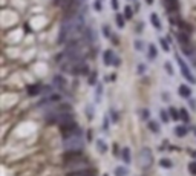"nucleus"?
I'll return each mask as SVG.
<instances>
[{"instance_id": "nucleus-15", "label": "nucleus", "mask_w": 196, "mask_h": 176, "mask_svg": "<svg viewBox=\"0 0 196 176\" xmlns=\"http://www.w3.org/2000/svg\"><path fill=\"white\" fill-rule=\"evenodd\" d=\"M147 127L153 132V133H159V124L156 123V121H153V120H149L147 121Z\"/></svg>"}, {"instance_id": "nucleus-14", "label": "nucleus", "mask_w": 196, "mask_h": 176, "mask_svg": "<svg viewBox=\"0 0 196 176\" xmlns=\"http://www.w3.org/2000/svg\"><path fill=\"white\" fill-rule=\"evenodd\" d=\"M150 22H152V25H153V28H156V29H161V20H159V17H158V14H152L150 16Z\"/></svg>"}, {"instance_id": "nucleus-45", "label": "nucleus", "mask_w": 196, "mask_h": 176, "mask_svg": "<svg viewBox=\"0 0 196 176\" xmlns=\"http://www.w3.org/2000/svg\"><path fill=\"white\" fill-rule=\"evenodd\" d=\"M130 2H136V0H130Z\"/></svg>"}, {"instance_id": "nucleus-32", "label": "nucleus", "mask_w": 196, "mask_h": 176, "mask_svg": "<svg viewBox=\"0 0 196 176\" xmlns=\"http://www.w3.org/2000/svg\"><path fill=\"white\" fill-rule=\"evenodd\" d=\"M135 48H136V51H143V41L141 40H135Z\"/></svg>"}, {"instance_id": "nucleus-6", "label": "nucleus", "mask_w": 196, "mask_h": 176, "mask_svg": "<svg viewBox=\"0 0 196 176\" xmlns=\"http://www.w3.org/2000/svg\"><path fill=\"white\" fill-rule=\"evenodd\" d=\"M26 92H28V95L29 97H37L40 92H42V84H29L28 87H26Z\"/></svg>"}, {"instance_id": "nucleus-30", "label": "nucleus", "mask_w": 196, "mask_h": 176, "mask_svg": "<svg viewBox=\"0 0 196 176\" xmlns=\"http://www.w3.org/2000/svg\"><path fill=\"white\" fill-rule=\"evenodd\" d=\"M103 32H104V37H106V38H111V37H112V32H111V29H109L107 25L103 26Z\"/></svg>"}, {"instance_id": "nucleus-23", "label": "nucleus", "mask_w": 196, "mask_h": 176, "mask_svg": "<svg viewBox=\"0 0 196 176\" xmlns=\"http://www.w3.org/2000/svg\"><path fill=\"white\" fill-rule=\"evenodd\" d=\"M188 173H190L191 176H196V161H191V162L188 164Z\"/></svg>"}, {"instance_id": "nucleus-28", "label": "nucleus", "mask_w": 196, "mask_h": 176, "mask_svg": "<svg viewBox=\"0 0 196 176\" xmlns=\"http://www.w3.org/2000/svg\"><path fill=\"white\" fill-rule=\"evenodd\" d=\"M89 84H90V86L98 84V83H96V72H92V74L89 75Z\"/></svg>"}, {"instance_id": "nucleus-5", "label": "nucleus", "mask_w": 196, "mask_h": 176, "mask_svg": "<svg viewBox=\"0 0 196 176\" xmlns=\"http://www.w3.org/2000/svg\"><path fill=\"white\" fill-rule=\"evenodd\" d=\"M162 3H164V8L167 9V13H170V14H178V11H179L178 0H162Z\"/></svg>"}, {"instance_id": "nucleus-9", "label": "nucleus", "mask_w": 196, "mask_h": 176, "mask_svg": "<svg viewBox=\"0 0 196 176\" xmlns=\"http://www.w3.org/2000/svg\"><path fill=\"white\" fill-rule=\"evenodd\" d=\"M54 84L57 86V87H60V89H64L66 87V78L63 77V75H55L54 77Z\"/></svg>"}, {"instance_id": "nucleus-8", "label": "nucleus", "mask_w": 196, "mask_h": 176, "mask_svg": "<svg viewBox=\"0 0 196 176\" xmlns=\"http://www.w3.org/2000/svg\"><path fill=\"white\" fill-rule=\"evenodd\" d=\"M114 58H115V55H114V51H111V49L104 51L103 60H104V64H106V66H111V64L114 63Z\"/></svg>"}, {"instance_id": "nucleus-13", "label": "nucleus", "mask_w": 196, "mask_h": 176, "mask_svg": "<svg viewBox=\"0 0 196 176\" xmlns=\"http://www.w3.org/2000/svg\"><path fill=\"white\" fill-rule=\"evenodd\" d=\"M96 150L100 153H106L107 152V144L103 139H96Z\"/></svg>"}, {"instance_id": "nucleus-17", "label": "nucleus", "mask_w": 196, "mask_h": 176, "mask_svg": "<svg viewBox=\"0 0 196 176\" xmlns=\"http://www.w3.org/2000/svg\"><path fill=\"white\" fill-rule=\"evenodd\" d=\"M169 115H170V118H172L173 121H178V120H181V117H179V112H178V109H176V107H170V109H169Z\"/></svg>"}, {"instance_id": "nucleus-41", "label": "nucleus", "mask_w": 196, "mask_h": 176, "mask_svg": "<svg viewBox=\"0 0 196 176\" xmlns=\"http://www.w3.org/2000/svg\"><path fill=\"white\" fill-rule=\"evenodd\" d=\"M162 100H164V101H169V94H167V92L162 94Z\"/></svg>"}, {"instance_id": "nucleus-11", "label": "nucleus", "mask_w": 196, "mask_h": 176, "mask_svg": "<svg viewBox=\"0 0 196 176\" xmlns=\"http://www.w3.org/2000/svg\"><path fill=\"white\" fill-rule=\"evenodd\" d=\"M187 133H188V130H187L185 126H176V127H175V135H176L178 138H184Z\"/></svg>"}, {"instance_id": "nucleus-25", "label": "nucleus", "mask_w": 196, "mask_h": 176, "mask_svg": "<svg viewBox=\"0 0 196 176\" xmlns=\"http://www.w3.org/2000/svg\"><path fill=\"white\" fill-rule=\"evenodd\" d=\"M124 16H126V19H132L133 17V9L130 6H126L124 8Z\"/></svg>"}, {"instance_id": "nucleus-42", "label": "nucleus", "mask_w": 196, "mask_h": 176, "mask_svg": "<svg viewBox=\"0 0 196 176\" xmlns=\"http://www.w3.org/2000/svg\"><path fill=\"white\" fill-rule=\"evenodd\" d=\"M190 106L193 107V110H196V103H194L193 100H190Z\"/></svg>"}, {"instance_id": "nucleus-16", "label": "nucleus", "mask_w": 196, "mask_h": 176, "mask_svg": "<svg viewBox=\"0 0 196 176\" xmlns=\"http://www.w3.org/2000/svg\"><path fill=\"white\" fill-rule=\"evenodd\" d=\"M115 176H127L129 174V170H127V167H123V165H120V167H117L115 168Z\"/></svg>"}, {"instance_id": "nucleus-2", "label": "nucleus", "mask_w": 196, "mask_h": 176, "mask_svg": "<svg viewBox=\"0 0 196 176\" xmlns=\"http://www.w3.org/2000/svg\"><path fill=\"white\" fill-rule=\"evenodd\" d=\"M83 145H84V141H83L81 129H78V132L74 133L72 136L63 139V147H64L66 152H69V150H83Z\"/></svg>"}, {"instance_id": "nucleus-19", "label": "nucleus", "mask_w": 196, "mask_h": 176, "mask_svg": "<svg viewBox=\"0 0 196 176\" xmlns=\"http://www.w3.org/2000/svg\"><path fill=\"white\" fill-rule=\"evenodd\" d=\"M159 165L164 167V168H172V167H173V162H172L170 159H165V158H164V159H159Z\"/></svg>"}, {"instance_id": "nucleus-31", "label": "nucleus", "mask_w": 196, "mask_h": 176, "mask_svg": "<svg viewBox=\"0 0 196 176\" xmlns=\"http://www.w3.org/2000/svg\"><path fill=\"white\" fill-rule=\"evenodd\" d=\"M159 41H161V45H162V49H164L165 52H169V51H170V46H169V43H167L164 38H159Z\"/></svg>"}, {"instance_id": "nucleus-24", "label": "nucleus", "mask_w": 196, "mask_h": 176, "mask_svg": "<svg viewBox=\"0 0 196 176\" xmlns=\"http://www.w3.org/2000/svg\"><path fill=\"white\" fill-rule=\"evenodd\" d=\"M179 28H181V31H184V32H191V26L190 25H187L185 22H181V25H179Z\"/></svg>"}, {"instance_id": "nucleus-44", "label": "nucleus", "mask_w": 196, "mask_h": 176, "mask_svg": "<svg viewBox=\"0 0 196 176\" xmlns=\"http://www.w3.org/2000/svg\"><path fill=\"white\" fill-rule=\"evenodd\" d=\"M194 135H196V127H194Z\"/></svg>"}, {"instance_id": "nucleus-26", "label": "nucleus", "mask_w": 196, "mask_h": 176, "mask_svg": "<svg viewBox=\"0 0 196 176\" xmlns=\"http://www.w3.org/2000/svg\"><path fill=\"white\" fill-rule=\"evenodd\" d=\"M109 113H111V117H112V123H115V124H117V123H118V120H120V118H118L117 110H115V109H111V110H109Z\"/></svg>"}, {"instance_id": "nucleus-37", "label": "nucleus", "mask_w": 196, "mask_h": 176, "mask_svg": "<svg viewBox=\"0 0 196 176\" xmlns=\"http://www.w3.org/2000/svg\"><path fill=\"white\" fill-rule=\"evenodd\" d=\"M112 8L115 11H118V0H112Z\"/></svg>"}, {"instance_id": "nucleus-33", "label": "nucleus", "mask_w": 196, "mask_h": 176, "mask_svg": "<svg viewBox=\"0 0 196 176\" xmlns=\"http://www.w3.org/2000/svg\"><path fill=\"white\" fill-rule=\"evenodd\" d=\"M165 70H167V74H169V75H173V67H172V64H170V63H165Z\"/></svg>"}, {"instance_id": "nucleus-1", "label": "nucleus", "mask_w": 196, "mask_h": 176, "mask_svg": "<svg viewBox=\"0 0 196 176\" xmlns=\"http://www.w3.org/2000/svg\"><path fill=\"white\" fill-rule=\"evenodd\" d=\"M84 32V19L78 13L71 17H64L61 25H60V32H58V43H66L71 40L78 38V35Z\"/></svg>"}, {"instance_id": "nucleus-38", "label": "nucleus", "mask_w": 196, "mask_h": 176, "mask_svg": "<svg viewBox=\"0 0 196 176\" xmlns=\"http://www.w3.org/2000/svg\"><path fill=\"white\" fill-rule=\"evenodd\" d=\"M120 63H121V61H120V57H115L112 64H114V66H120Z\"/></svg>"}, {"instance_id": "nucleus-10", "label": "nucleus", "mask_w": 196, "mask_h": 176, "mask_svg": "<svg viewBox=\"0 0 196 176\" xmlns=\"http://www.w3.org/2000/svg\"><path fill=\"white\" fill-rule=\"evenodd\" d=\"M121 159L126 162V164H130L132 162V156H130V149L129 147H124L121 150Z\"/></svg>"}, {"instance_id": "nucleus-36", "label": "nucleus", "mask_w": 196, "mask_h": 176, "mask_svg": "<svg viewBox=\"0 0 196 176\" xmlns=\"http://www.w3.org/2000/svg\"><path fill=\"white\" fill-rule=\"evenodd\" d=\"M144 70H146V67H144V64H140V66H138V74L141 75V74H144Z\"/></svg>"}, {"instance_id": "nucleus-7", "label": "nucleus", "mask_w": 196, "mask_h": 176, "mask_svg": "<svg viewBox=\"0 0 196 176\" xmlns=\"http://www.w3.org/2000/svg\"><path fill=\"white\" fill-rule=\"evenodd\" d=\"M178 92H179V97H182V98H190L191 97V89L187 84H181L178 87Z\"/></svg>"}, {"instance_id": "nucleus-34", "label": "nucleus", "mask_w": 196, "mask_h": 176, "mask_svg": "<svg viewBox=\"0 0 196 176\" xmlns=\"http://www.w3.org/2000/svg\"><path fill=\"white\" fill-rule=\"evenodd\" d=\"M149 117H150V112H149L147 109H144V110H143V118H144V120H147Z\"/></svg>"}, {"instance_id": "nucleus-4", "label": "nucleus", "mask_w": 196, "mask_h": 176, "mask_svg": "<svg viewBox=\"0 0 196 176\" xmlns=\"http://www.w3.org/2000/svg\"><path fill=\"white\" fill-rule=\"evenodd\" d=\"M141 167L143 168H147V167H150L152 165V162H153V156H152V152L149 150V149H143L141 150Z\"/></svg>"}, {"instance_id": "nucleus-21", "label": "nucleus", "mask_w": 196, "mask_h": 176, "mask_svg": "<svg viewBox=\"0 0 196 176\" xmlns=\"http://www.w3.org/2000/svg\"><path fill=\"white\" fill-rule=\"evenodd\" d=\"M155 57H156V48L155 45H149V58L155 60Z\"/></svg>"}, {"instance_id": "nucleus-22", "label": "nucleus", "mask_w": 196, "mask_h": 176, "mask_svg": "<svg viewBox=\"0 0 196 176\" xmlns=\"http://www.w3.org/2000/svg\"><path fill=\"white\" fill-rule=\"evenodd\" d=\"M126 20H124V17H123V14H117V26L118 28H124V23Z\"/></svg>"}, {"instance_id": "nucleus-39", "label": "nucleus", "mask_w": 196, "mask_h": 176, "mask_svg": "<svg viewBox=\"0 0 196 176\" xmlns=\"http://www.w3.org/2000/svg\"><path fill=\"white\" fill-rule=\"evenodd\" d=\"M86 112H87V117H89V118H92V107H90V106L86 109Z\"/></svg>"}, {"instance_id": "nucleus-43", "label": "nucleus", "mask_w": 196, "mask_h": 176, "mask_svg": "<svg viewBox=\"0 0 196 176\" xmlns=\"http://www.w3.org/2000/svg\"><path fill=\"white\" fill-rule=\"evenodd\" d=\"M146 3L147 5H153V0H146Z\"/></svg>"}, {"instance_id": "nucleus-35", "label": "nucleus", "mask_w": 196, "mask_h": 176, "mask_svg": "<svg viewBox=\"0 0 196 176\" xmlns=\"http://www.w3.org/2000/svg\"><path fill=\"white\" fill-rule=\"evenodd\" d=\"M103 127H104V130H107V129H109V120H107V117H104V123H103Z\"/></svg>"}, {"instance_id": "nucleus-3", "label": "nucleus", "mask_w": 196, "mask_h": 176, "mask_svg": "<svg viewBox=\"0 0 196 176\" xmlns=\"http://www.w3.org/2000/svg\"><path fill=\"white\" fill-rule=\"evenodd\" d=\"M175 58H176V63L179 64V69H181L182 77H184L187 81H190V83H193V84H194V83H196V78H194V77H193V74L190 72V67L187 66V63L181 58V55H179V54H176V55H175Z\"/></svg>"}, {"instance_id": "nucleus-20", "label": "nucleus", "mask_w": 196, "mask_h": 176, "mask_svg": "<svg viewBox=\"0 0 196 176\" xmlns=\"http://www.w3.org/2000/svg\"><path fill=\"white\" fill-rule=\"evenodd\" d=\"M95 95H96V101L101 100V95H103V84H101V83H98L96 91H95Z\"/></svg>"}, {"instance_id": "nucleus-27", "label": "nucleus", "mask_w": 196, "mask_h": 176, "mask_svg": "<svg viewBox=\"0 0 196 176\" xmlns=\"http://www.w3.org/2000/svg\"><path fill=\"white\" fill-rule=\"evenodd\" d=\"M159 117H161V120H162V123L164 124H167L170 120H169V115H167V112L165 110H159Z\"/></svg>"}, {"instance_id": "nucleus-40", "label": "nucleus", "mask_w": 196, "mask_h": 176, "mask_svg": "<svg viewBox=\"0 0 196 176\" xmlns=\"http://www.w3.org/2000/svg\"><path fill=\"white\" fill-rule=\"evenodd\" d=\"M190 57H191V63H193V64H194V66H196V54H194V52H193V54H191V55H190Z\"/></svg>"}, {"instance_id": "nucleus-12", "label": "nucleus", "mask_w": 196, "mask_h": 176, "mask_svg": "<svg viewBox=\"0 0 196 176\" xmlns=\"http://www.w3.org/2000/svg\"><path fill=\"white\" fill-rule=\"evenodd\" d=\"M179 117H181V120L187 124V123H190V113H188V110L185 109V107H181L179 109Z\"/></svg>"}, {"instance_id": "nucleus-18", "label": "nucleus", "mask_w": 196, "mask_h": 176, "mask_svg": "<svg viewBox=\"0 0 196 176\" xmlns=\"http://www.w3.org/2000/svg\"><path fill=\"white\" fill-rule=\"evenodd\" d=\"M169 22H170V25H173V26H179V25H181V19H179L178 14H172V16L169 17Z\"/></svg>"}, {"instance_id": "nucleus-29", "label": "nucleus", "mask_w": 196, "mask_h": 176, "mask_svg": "<svg viewBox=\"0 0 196 176\" xmlns=\"http://www.w3.org/2000/svg\"><path fill=\"white\" fill-rule=\"evenodd\" d=\"M93 8H95V11H98V13H100V11L103 9V5H101V0H95V3H93Z\"/></svg>"}]
</instances>
